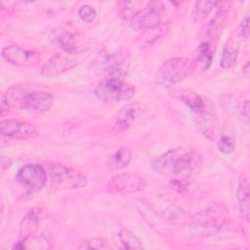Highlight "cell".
Wrapping results in <instances>:
<instances>
[{"mask_svg": "<svg viewBox=\"0 0 250 250\" xmlns=\"http://www.w3.org/2000/svg\"><path fill=\"white\" fill-rule=\"evenodd\" d=\"M151 168L160 175H179L183 178H188L200 172L202 158L195 150L177 147L156 157Z\"/></svg>", "mask_w": 250, "mask_h": 250, "instance_id": "6da1fadb", "label": "cell"}, {"mask_svg": "<svg viewBox=\"0 0 250 250\" xmlns=\"http://www.w3.org/2000/svg\"><path fill=\"white\" fill-rule=\"evenodd\" d=\"M229 219L228 208L222 203H214L194 213L189 218L188 229L195 234L209 237L218 234L227 225Z\"/></svg>", "mask_w": 250, "mask_h": 250, "instance_id": "7a4b0ae2", "label": "cell"}, {"mask_svg": "<svg viewBox=\"0 0 250 250\" xmlns=\"http://www.w3.org/2000/svg\"><path fill=\"white\" fill-rule=\"evenodd\" d=\"M195 62L188 58H173L163 62L155 73L154 81L161 87H171L190 76Z\"/></svg>", "mask_w": 250, "mask_h": 250, "instance_id": "3957f363", "label": "cell"}, {"mask_svg": "<svg viewBox=\"0 0 250 250\" xmlns=\"http://www.w3.org/2000/svg\"><path fill=\"white\" fill-rule=\"evenodd\" d=\"M136 94V88L124 78L104 77L95 88L96 97L104 103H117L131 100Z\"/></svg>", "mask_w": 250, "mask_h": 250, "instance_id": "277c9868", "label": "cell"}, {"mask_svg": "<svg viewBox=\"0 0 250 250\" xmlns=\"http://www.w3.org/2000/svg\"><path fill=\"white\" fill-rule=\"evenodd\" d=\"M49 176L51 184L62 189H78L88 185L86 175L73 168L56 163L50 166Z\"/></svg>", "mask_w": 250, "mask_h": 250, "instance_id": "5b68a950", "label": "cell"}, {"mask_svg": "<svg viewBox=\"0 0 250 250\" xmlns=\"http://www.w3.org/2000/svg\"><path fill=\"white\" fill-rule=\"evenodd\" d=\"M54 101V96L50 92L31 89L30 86L26 85L17 105L23 111L30 113H44L53 106Z\"/></svg>", "mask_w": 250, "mask_h": 250, "instance_id": "8992f818", "label": "cell"}, {"mask_svg": "<svg viewBox=\"0 0 250 250\" xmlns=\"http://www.w3.org/2000/svg\"><path fill=\"white\" fill-rule=\"evenodd\" d=\"M16 181L27 193H37L46 185L47 174L39 164H26L19 169Z\"/></svg>", "mask_w": 250, "mask_h": 250, "instance_id": "52a82bcc", "label": "cell"}, {"mask_svg": "<svg viewBox=\"0 0 250 250\" xmlns=\"http://www.w3.org/2000/svg\"><path fill=\"white\" fill-rule=\"evenodd\" d=\"M165 14V5L161 1H150L141 8L130 21V26L135 30L144 31L159 22Z\"/></svg>", "mask_w": 250, "mask_h": 250, "instance_id": "ba28073f", "label": "cell"}, {"mask_svg": "<svg viewBox=\"0 0 250 250\" xmlns=\"http://www.w3.org/2000/svg\"><path fill=\"white\" fill-rule=\"evenodd\" d=\"M146 187V180L136 173H120L107 183V190L113 193L131 194L143 191Z\"/></svg>", "mask_w": 250, "mask_h": 250, "instance_id": "9c48e42d", "label": "cell"}, {"mask_svg": "<svg viewBox=\"0 0 250 250\" xmlns=\"http://www.w3.org/2000/svg\"><path fill=\"white\" fill-rule=\"evenodd\" d=\"M49 39L51 42L61 47L66 54L72 56L81 54L86 50V45L81 37L64 27L52 29L49 34Z\"/></svg>", "mask_w": 250, "mask_h": 250, "instance_id": "30bf717a", "label": "cell"}, {"mask_svg": "<svg viewBox=\"0 0 250 250\" xmlns=\"http://www.w3.org/2000/svg\"><path fill=\"white\" fill-rule=\"evenodd\" d=\"M2 138L13 140H31L38 136V129L30 122L20 119H3L0 122Z\"/></svg>", "mask_w": 250, "mask_h": 250, "instance_id": "8fae6325", "label": "cell"}, {"mask_svg": "<svg viewBox=\"0 0 250 250\" xmlns=\"http://www.w3.org/2000/svg\"><path fill=\"white\" fill-rule=\"evenodd\" d=\"M1 56L7 62L21 67H33L40 62V54L38 52L18 45H10L3 48Z\"/></svg>", "mask_w": 250, "mask_h": 250, "instance_id": "7c38bea8", "label": "cell"}, {"mask_svg": "<svg viewBox=\"0 0 250 250\" xmlns=\"http://www.w3.org/2000/svg\"><path fill=\"white\" fill-rule=\"evenodd\" d=\"M147 109V106L140 102L130 103L123 105L115 115L113 120V130L115 132H123L127 130L139 117H141Z\"/></svg>", "mask_w": 250, "mask_h": 250, "instance_id": "4fadbf2b", "label": "cell"}, {"mask_svg": "<svg viewBox=\"0 0 250 250\" xmlns=\"http://www.w3.org/2000/svg\"><path fill=\"white\" fill-rule=\"evenodd\" d=\"M78 62L72 55L57 53L50 57L41 68V74L45 77L61 75L77 65Z\"/></svg>", "mask_w": 250, "mask_h": 250, "instance_id": "5bb4252c", "label": "cell"}, {"mask_svg": "<svg viewBox=\"0 0 250 250\" xmlns=\"http://www.w3.org/2000/svg\"><path fill=\"white\" fill-rule=\"evenodd\" d=\"M130 65V56L127 51H116L104 61V77L124 78Z\"/></svg>", "mask_w": 250, "mask_h": 250, "instance_id": "9a60e30c", "label": "cell"}, {"mask_svg": "<svg viewBox=\"0 0 250 250\" xmlns=\"http://www.w3.org/2000/svg\"><path fill=\"white\" fill-rule=\"evenodd\" d=\"M216 5L219 6L216 14L211 19L206 30L204 39L216 43L217 39L220 37L222 30L227 24L228 15L229 11V2H217Z\"/></svg>", "mask_w": 250, "mask_h": 250, "instance_id": "2e32d148", "label": "cell"}, {"mask_svg": "<svg viewBox=\"0 0 250 250\" xmlns=\"http://www.w3.org/2000/svg\"><path fill=\"white\" fill-rule=\"evenodd\" d=\"M170 29V24L169 22H159L158 24L149 27L147 29H145L140 36L137 38V45L140 48H146L153 43H155L157 40L165 36Z\"/></svg>", "mask_w": 250, "mask_h": 250, "instance_id": "e0dca14e", "label": "cell"}, {"mask_svg": "<svg viewBox=\"0 0 250 250\" xmlns=\"http://www.w3.org/2000/svg\"><path fill=\"white\" fill-rule=\"evenodd\" d=\"M236 200L238 202L239 211L242 218L248 223L249 221V184L248 180L244 175H241L238 180L236 188Z\"/></svg>", "mask_w": 250, "mask_h": 250, "instance_id": "ac0fdd59", "label": "cell"}, {"mask_svg": "<svg viewBox=\"0 0 250 250\" xmlns=\"http://www.w3.org/2000/svg\"><path fill=\"white\" fill-rule=\"evenodd\" d=\"M13 249H49L50 241L43 234L31 233L20 239L13 245Z\"/></svg>", "mask_w": 250, "mask_h": 250, "instance_id": "d6986e66", "label": "cell"}, {"mask_svg": "<svg viewBox=\"0 0 250 250\" xmlns=\"http://www.w3.org/2000/svg\"><path fill=\"white\" fill-rule=\"evenodd\" d=\"M43 210L39 207L30 209L22 218L21 223V237L34 233L37 226L42 219Z\"/></svg>", "mask_w": 250, "mask_h": 250, "instance_id": "ffe728a7", "label": "cell"}, {"mask_svg": "<svg viewBox=\"0 0 250 250\" xmlns=\"http://www.w3.org/2000/svg\"><path fill=\"white\" fill-rule=\"evenodd\" d=\"M193 116L195 117V123L201 134L207 139H213L216 135V122L207 108L200 113L193 114Z\"/></svg>", "mask_w": 250, "mask_h": 250, "instance_id": "44dd1931", "label": "cell"}, {"mask_svg": "<svg viewBox=\"0 0 250 250\" xmlns=\"http://www.w3.org/2000/svg\"><path fill=\"white\" fill-rule=\"evenodd\" d=\"M238 57V44L235 40L232 38H229V40L226 42L220 59V65L224 69L231 68Z\"/></svg>", "mask_w": 250, "mask_h": 250, "instance_id": "7402d4cb", "label": "cell"}, {"mask_svg": "<svg viewBox=\"0 0 250 250\" xmlns=\"http://www.w3.org/2000/svg\"><path fill=\"white\" fill-rule=\"evenodd\" d=\"M216 49V43H213L208 40H203L197 49V57L196 62L203 69H208L213 62L214 54Z\"/></svg>", "mask_w": 250, "mask_h": 250, "instance_id": "603a6c76", "label": "cell"}, {"mask_svg": "<svg viewBox=\"0 0 250 250\" xmlns=\"http://www.w3.org/2000/svg\"><path fill=\"white\" fill-rule=\"evenodd\" d=\"M179 97L180 100L189 108L192 114L200 113L207 108L203 98L195 92L184 90L179 93Z\"/></svg>", "mask_w": 250, "mask_h": 250, "instance_id": "cb8c5ba5", "label": "cell"}, {"mask_svg": "<svg viewBox=\"0 0 250 250\" xmlns=\"http://www.w3.org/2000/svg\"><path fill=\"white\" fill-rule=\"evenodd\" d=\"M131 157L132 153L129 148L124 146L119 147L109 156L108 166L115 170L123 169L129 164V162L131 161Z\"/></svg>", "mask_w": 250, "mask_h": 250, "instance_id": "d4e9b609", "label": "cell"}, {"mask_svg": "<svg viewBox=\"0 0 250 250\" xmlns=\"http://www.w3.org/2000/svg\"><path fill=\"white\" fill-rule=\"evenodd\" d=\"M118 238L125 249H144L142 240L129 229H122L118 232Z\"/></svg>", "mask_w": 250, "mask_h": 250, "instance_id": "484cf974", "label": "cell"}, {"mask_svg": "<svg viewBox=\"0 0 250 250\" xmlns=\"http://www.w3.org/2000/svg\"><path fill=\"white\" fill-rule=\"evenodd\" d=\"M216 6L215 1H197L191 10V19L194 21L205 19Z\"/></svg>", "mask_w": 250, "mask_h": 250, "instance_id": "4316f807", "label": "cell"}, {"mask_svg": "<svg viewBox=\"0 0 250 250\" xmlns=\"http://www.w3.org/2000/svg\"><path fill=\"white\" fill-rule=\"evenodd\" d=\"M164 217L166 221H168L170 224H173L175 226L183 225L187 218L185 211L179 206L174 204H171L167 208H165Z\"/></svg>", "mask_w": 250, "mask_h": 250, "instance_id": "83f0119b", "label": "cell"}, {"mask_svg": "<svg viewBox=\"0 0 250 250\" xmlns=\"http://www.w3.org/2000/svg\"><path fill=\"white\" fill-rule=\"evenodd\" d=\"M234 147H235L234 139L227 135L221 136L217 143L218 150L225 155L230 154L234 150Z\"/></svg>", "mask_w": 250, "mask_h": 250, "instance_id": "f1b7e54d", "label": "cell"}, {"mask_svg": "<svg viewBox=\"0 0 250 250\" xmlns=\"http://www.w3.org/2000/svg\"><path fill=\"white\" fill-rule=\"evenodd\" d=\"M137 3L135 2H120L119 3V14L120 17L125 21H131L132 18L141 8H136Z\"/></svg>", "mask_w": 250, "mask_h": 250, "instance_id": "f546056e", "label": "cell"}, {"mask_svg": "<svg viewBox=\"0 0 250 250\" xmlns=\"http://www.w3.org/2000/svg\"><path fill=\"white\" fill-rule=\"evenodd\" d=\"M78 248L80 249H107L109 248V245L107 244V241L104 238L100 237H91L86 240H84Z\"/></svg>", "mask_w": 250, "mask_h": 250, "instance_id": "4dcf8cb0", "label": "cell"}, {"mask_svg": "<svg viewBox=\"0 0 250 250\" xmlns=\"http://www.w3.org/2000/svg\"><path fill=\"white\" fill-rule=\"evenodd\" d=\"M97 16V11L94 7L88 4H84L78 9V17L80 20L86 23L92 22Z\"/></svg>", "mask_w": 250, "mask_h": 250, "instance_id": "1f68e13d", "label": "cell"}, {"mask_svg": "<svg viewBox=\"0 0 250 250\" xmlns=\"http://www.w3.org/2000/svg\"><path fill=\"white\" fill-rule=\"evenodd\" d=\"M169 186L171 188L176 190L179 193H184L188 191L189 188V182L186 180V178H181V179H172L169 182Z\"/></svg>", "mask_w": 250, "mask_h": 250, "instance_id": "d6a6232c", "label": "cell"}, {"mask_svg": "<svg viewBox=\"0 0 250 250\" xmlns=\"http://www.w3.org/2000/svg\"><path fill=\"white\" fill-rule=\"evenodd\" d=\"M236 34L238 37L243 39H248L249 37V16L246 15L237 26Z\"/></svg>", "mask_w": 250, "mask_h": 250, "instance_id": "836d02e7", "label": "cell"}, {"mask_svg": "<svg viewBox=\"0 0 250 250\" xmlns=\"http://www.w3.org/2000/svg\"><path fill=\"white\" fill-rule=\"evenodd\" d=\"M239 116L245 124H248V120H249V101L248 100L244 101L243 104H241L239 108Z\"/></svg>", "mask_w": 250, "mask_h": 250, "instance_id": "e575fe53", "label": "cell"}, {"mask_svg": "<svg viewBox=\"0 0 250 250\" xmlns=\"http://www.w3.org/2000/svg\"><path fill=\"white\" fill-rule=\"evenodd\" d=\"M6 161V157H2V159H1V168H2V171H4L5 170V168L7 167H9L10 166V160H8L7 162H5Z\"/></svg>", "mask_w": 250, "mask_h": 250, "instance_id": "d590c367", "label": "cell"}]
</instances>
